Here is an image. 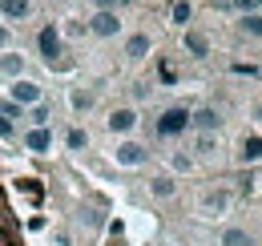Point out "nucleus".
I'll return each mask as SVG.
<instances>
[{
  "label": "nucleus",
  "instance_id": "1",
  "mask_svg": "<svg viewBox=\"0 0 262 246\" xmlns=\"http://www.w3.org/2000/svg\"><path fill=\"white\" fill-rule=\"evenodd\" d=\"M186 129H190V109H178V105L165 109L162 121H158V133H162V137H178V133H186Z\"/></svg>",
  "mask_w": 262,
  "mask_h": 246
},
{
  "label": "nucleus",
  "instance_id": "2",
  "mask_svg": "<svg viewBox=\"0 0 262 246\" xmlns=\"http://www.w3.org/2000/svg\"><path fill=\"white\" fill-rule=\"evenodd\" d=\"M36 45H40V57H45L49 65H53L57 57H61V32L53 29V25H49V29H40V36H36Z\"/></svg>",
  "mask_w": 262,
  "mask_h": 246
},
{
  "label": "nucleus",
  "instance_id": "3",
  "mask_svg": "<svg viewBox=\"0 0 262 246\" xmlns=\"http://www.w3.org/2000/svg\"><path fill=\"white\" fill-rule=\"evenodd\" d=\"M89 29L97 32V36H113V32L121 29V20H117V12H113V8H97V16L89 20Z\"/></svg>",
  "mask_w": 262,
  "mask_h": 246
},
{
  "label": "nucleus",
  "instance_id": "4",
  "mask_svg": "<svg viewBox=\"0 0 262 246\" xmlns=\"http://www.w3.org/2000/svg\"><path fill=\"white\" fill-rule=\"evenodd\" d=\"M12 101L16 105H40V85H33V81H12Z\"/></svg>",
  "mask_w": 262,
  "mask_h": 246
},
{
  "label": "nucleus",
  "instance_id": "5",
  "mask_svg": "<svg viewBox=\"0 0 262 246\" xmlns=\"http://www.w3.org/2000/svg\"><path fill=\"white\" fill-rule=\"evenodd\" d=\"M133 125H137V113H133V109H113V113H109V129H113V133H129Z\"/></svg>",
  "mask_w": 262,
  "mask_h": 246
},
{
  "label": "nucleus",
  "instance_id": "6",
  "mask_svg": "<svg viewBox=\"0 0 262 246\" xmlns=\"http://www.w3.org/2000/svg\"><path fill=\"white\" fill-rule=\"evenodd\" d=\"M117 161H121V166H141V161H145V150H141L137 141H125V146H117Z\"/></svg>",
  "mask_w": 262,
  "mask_h": 246
},
{
  "label": "nucleus",
  "instance_id": "7",
  "mask_svg": "<svg viewBox=\"0 0 262 246\" xmlns=\"http://www.w3.org/2000/svg\"><path fill=\"white\" fill-rule=\"evenodd\" d=\"M25 146H29V150H33V154H45V150H49V146H53V133H49V129H45V125H36L33 133H29V137H25Z\"/></svg>",
  "mask_w": 262,
  "mask_h": 246
},
{
  "label": "nucleus",
  "instance_id": "8",
  "mask_svg": "<svg viewBox=\"0 0 262 246\" xmlns=\"http://www.w3.org/2000/svg\"><path fill=\"white\" fill-rule=\"evenodd\" d=\"M218 121H222V117H218L214 109H198V113H190V125H198L202 133H214V129H218Z\"/></svg>",
  "mask_w": 262,
  "mask_h": 246
},
{
  "label": "nucleus",
  "instance_id": "9",
  "mask_svg": "<svg viewBox=\"0 0 262 246\" xmlns=\"http://www.w3.org/2000/svg\"><path fill=\"white\" fill-rule=\"evenodd\" d=\"M238 161L250 166V161H262V137H246L242 150H238Z\"/></svg>",
  "mask_w": 262,
  "mask_h": 246
},
{
  "label": "nucleus",
  "instance_id": "10",
  "mask_svg": "<svg viewBox=\"0 0 262 246\" xmlns=\"http://www.w3.org/2000/svg\"><path fill=\"white\" fill-rule=\"evenodd\" d=\"M0 12L8 20H25L29 16V0H0Z\"/></svg>",
  "mask_w": 262,
  "mask_h": 246
},
{
  "label": "nucleus",
  "instance_id": "11",
  "mask_svg": "<svg viewBox=\"0 0 262 246\" xmlns=\"http://www.w3.org/2000/svg\"><path fill=\"white\" fill-rule=\"evenodd\" d=\"M145 53H149V36H145V32H137V36H129V40H125V57H133V61H137V57H145Z\"/></svg>",
  "mask_w": 262,
  "mask_h": 246
},
{
  "label": "nucleus",
  "instance_id": "12",
  "mask_svg": "<svg viewBox=\"0 0 262 246\" xmlns=\"http://www.w3.org/2000/svg\"><path fill=\"white\" fill-rule=\"evenodd\" d=\"M186 49H190L194 57H206V53H210V40H206L202 32H186Z\"/></svg>",
  "mask_w": 262,
  "mask_h": 246
},
{
  "label": "nucleus",
  "instance_id": "13",
  "mask_svg": "<svg viewBox=\"0 0 262 246\" xmlns=\"http://www.w3.org/2000/svg\"><path fill=\"white\" fill-rule=\"evenodd\" d=\"M222 246H254V238H250L246 230H226V234H222Z\"/></svg>",
  "mask_w": 262,
  "mask_h": 246
},
{
  "label": "nucleus",
  "instance_id": "14",
  "mask_svg": "<svg viewBox=\"0 0 262 246\" xmlns=\"http://www.w3.org/2000/svg\"><path fill=\"white\" fill-rule=\"evenodd\" d=\"M238 25H242V32H250V36H262V16L258 12H246Z\"/></svg>",
  "mask_w": 262,
  "mask_h": 246
},
{
  "label": "nucleus",
  "instance_id": "15",
  "mask_svg": "<svg viewBox=\"0 0 262 246\" xmlns=\"http://www.w3.org/2000/svg\"><path fill=\"white\" fill-rule=\"evenodd\" d=\"M190 12H194V8H190V0H178V4L169 8V16H173L178 25H182V20H190Z\"/></svg>",
  "mask_w": 262,
  "mask_h": 246
},
{
  "label": "nucleus",
  "instance_id": "16",
  "mask_svg": "<svg viewBox=\"0 0 262 246\" xmlns=\"http://www.w3.org/2000/svg\"><path fill=\"white\" fill-rule=\"evenodd\" d=\"M154 194H158V198H169V194H173V182H169V178H158V182H154Z\"/></svg>",
  "mask_w": 262,
  "mask_h": 246
},
{
  "label": "nucleus",
  "instance_id": "17",
  "mask_svg": "<svg viewBox=\"0 0 262 246\" xmlns=\"http://www.w3.org/2000/svg\"><path fill=\"white\" fill-rule=\"evenodd\" d=\"M258 4L262 0H234V8H238L242 16H246V12H258Z\"/></svg>",
  "mask_w": 262,
  "mask_h": 246
},
{
  "label": "nucleus",
  "instance_id": "18",
  "mask_svg": "<svg viewBox=\"0 0 262 246\" xmlns=\"http://www.w3.org/2000/svg\"><path fill=\"white\" fill-rule=\"evenodd\" d=\"M0 69H4L8 77H16V73H20V61H16V57H4V61H0Z\"/></svg>",
  "mask_w": 262,
  "mask_h": 246
},
{
  "label": "nucleus",
  "instance_id": "19",
  "mask_svg": "<svg viewBox=\"0 0 262 246\" xmlns=\"http://www.w3.org/2000/svg\"><path fill=\"white\" fill-rule=\"evenodd\" d=\"M73 105H77V109H89L93 97H89V93H73Z\"/></svg>",
  "mask_w": 262,
  "mask_h": 246
},
{
  "label": "nucleus",
  "instance_id": "20",
  "mask_svg": "<svg viewBox=\"0 0 262 246\" xmlns=\"http://www.w3.org/2000/svg\"><path fill=\"white\" fill-rule=\"evenodd\" d=\"M69 146L81 150V146H85V133H81V129H69Z\"/></svg>",
  "mask_w": 262,
  "mask_h": 246
},
{
  "label": "nucleus",
  "instance_id": "21",
  "mask_svg": "<svg viewBox=\"0 0 262 246\" xmlns=\"http://www.w3.org/2000/svg\"><path fill=\"white\" fill-rule=\"evenodd\" d=\"M206 206H210V210H226V194H214V198H206Z\"/></svg>",
  "mask_w": 262,
  "mask_h": 246
},
{
  "label": "nucleus",
  "instance_id": "22",
  "mask_svg": "<svg viewBox=\"0 0 262 246\" xmlns=\"http://www.w3.org/2000/svg\"><path fill=\"white\" fill-rule=\"evenodd\" d=\"M33 121H36V125L49 121V109H45V105H36V109H33Z\"/></svg>",
  "mask_w": 262,
  "mask_h": 246
},
{
  "label": "nucleus",
  "instance_id": "23",
  "mask_svg": "<svg viewBox=\"0 0 262 246\" xmlns=\"http://www.w3.org/2000/svg\"><path fill=\"white\" fill-rule=\"evenodd\" d=\"M97 8H113V4H121V0H93Z\"/></svg>",
  "mask_w": 262,
  "mask_h": 246
},
{
  "label": "nucleus",
  "instance_id": "24",
  "mask_svg": "<svg viewBox=\"0 0 262 246\" xmlns=\"http://www.w3.org/2000/svg\"><path fill=\"white\" fill-rule=\"evenodd\" d=\"M0 133H4V137H8V133H12V125L4 121V117H0Z\"/></svg>",
  "mask_w": 262,
  "mask_h": 246
},
{
  "label": "nucleus",
  "instance_id": "25",
  "mask_svg": "<svg viewBox=\"0 0 262 246\" xmlns=\"http://www.w3.org/2000/svg\"><path fill=\"white\" fill-rule=\"evenodd\" d=\"M4 45H8V29L0 25V49H4Z\"/></svg>",
  "mask_w": 262,
  "mask_h": 246
},
{
  "label": "nucleus",
  "instance_id": "26",
  "mask_svg": "<svg viewBox=\"0 0 262 246\" xmlns=\"http://www.w3.org/2000/svg\"><path fill=\"white\" fill-rule=\"evenodd\" d=\"M254 117H258V121H262V101H258V105H254Z\"/></svg>",
  "mask_w": 262,
  "mask_h": 246
}]
</instances>
